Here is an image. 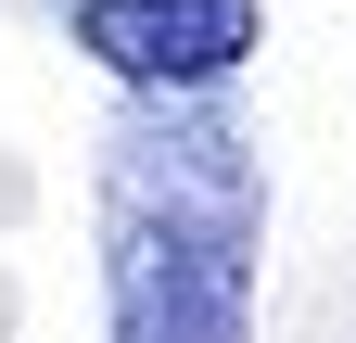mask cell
I'll list each match as a JSON object with an SVG mask.
<instances>
[{
	"label": "cell",
	"mask_w": 356,
	"mask_h": 343,
	"mask_svg": "<svg viewBox=\"0 0 356 343\" xmlns=\"http://www.w3.org/2000/svg\"><path fill=\"white\" fill-rule=\"evenodd\" d=\"M267 165L216 90L140 102L102 140V306L115 343H254Z\"/></svg>",
	"instance_id": "1"
},
{
	"label": "cell",
	"mask_w": 356,
	"mask_h": 343,
	"mask_svg": "<svg viewBox=\"0 0 356 343\" xmlns=\"http://www.w3.org/2000/svg\"><path fill=\"white\" fill-rule=\"evenodd\" d=\"M267 38V0H76V51L127 76L140 102H178V90H229Z\"/></svg>",
	"instance_id": "2"
}]
</instances>
